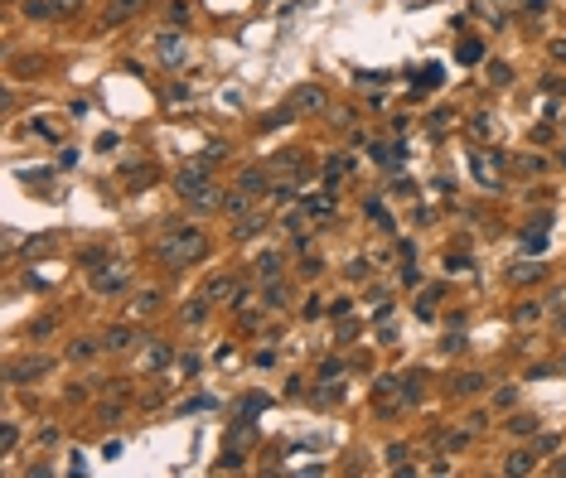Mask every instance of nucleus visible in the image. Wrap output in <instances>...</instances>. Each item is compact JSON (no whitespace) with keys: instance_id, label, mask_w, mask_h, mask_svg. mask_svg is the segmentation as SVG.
I'll list each match as a JSON object with an SVG mask.
<instances>
[{"instance_id":"nucleus-1","label":"nucleus","mask_w":566,"mask_h":478,"mask_svg":"<svg viewBox=\"0 0 566 478\" xmlns=\"http://www.w3.org/2000/svg\"><path fill=\"white\" fill-rule=\"evenodd\" d=\"M203 252H208V237H203V227H194V222H170V227L155 237V261L170 266V271L194 266Z\"/></svg>"},{"instance_id":"nucleus-2","label":"nucleus","mask_w":566,"mask_h":478,"mask_svg":"<svg viewBox=\"0 0 566 478\" xmlns=\"http://www.w3.org/2000/svg\"><path fill=\"white\" fill-rule=\"evenodd\" d=\"M213 155H198L194 165H184L180 174H175V193L184 198V203H194V208H223V193H218V184H213Z\"/></svg>"},{"instance_id":"nucleus-3","label":"nucleus","mask_w":566,"mask_h":478,"mask_svg":"<svg viewBox=\"0 0 566 478\" xmlns=\"http://www.w3.org/2000/svg\"><path fill=\"white\" fill-rule=\"evenodd\" d=\"M498 170H503V155L498 150H474L470 155V174L484 189H498Z\"/></svg>"},{"instance_id":"nucleus-4","label":"nucleus","mask_w":566,"mask_h":478,"mask_svg":"<svg viewBox=\"0 0 566 478\" xmlns=\"http://www.w3.org/2000/svg\"><path fill=\"white\" fill-rule=\"evenodd\" d=\"M155 53H160V63H165V68H180V63L189 58L184 34H180V29H165V34L155 39Z\"/></svg>"},{"instance_id":"nucleus-5","label":"nucleus","mask_w":566,"mask_h":478,"mask_svg":"<svg viewBox=\"0 0 566 478\" xmlns=\"http://www.w3.org/2000/svg\"><path fill=\"white\" fill-rule=\"evenodd\" d=\"M126 281H131V271H126L121 261H107V266H97L93 271V290L97 295H116V290H126Z\"/></svg>"},{"instance_id":"nucleus-6","label":"nucleus","mask_w":566,"mask_h":478,"mask_svg":"<svg viewBox=\"0 0 566 478\" xmlns=\"http://www.w3.org/2000/svg\"><path fill=\"white\" fill-rule=\"evenodd\" d=\"M44 372H49V358H15V363L5 368V382L24 386V382H34V377H44Z\"/></svg>"},{"instance_id":"nucleus-7","label":"nucleus","mask_w":566,"mask_h":478,"mask_svg":"<svg viewBox=\"0 0 566 478\" xmlns=\"http://www.w3.org/2000/svg\"><path fill=\"white\" fill-rule=\"evenodd\" d=\"M233 189H242L247 198H262V193L272 189V174H267L262 165H247V170L237 174V184H233Z\"/></svg>"},{"instance_id":"nucleus-8","label":"nucleus","mask_w":566,"mask_h":478,"mask_svg":"<svg viewBox=\"0 0 566 478\" xmlns=\"http://www.w3.org/2000/svg\"><path fill=\"white\" fill-rule=\"evenodd\" d=\"M285 106H290V111H295V116H300V111H324V106H329V92H324V88H315V83H310V88H300V92L290 97V101H285Z\"/></svg>"},{"instance_id":"nucleus-9","label":"nucleus","mask_w":566,"mask_h":478,"mask_svg":"<svg viewBox=\"0 0 566 478\" xmlns=\"http://www.w3.org/2000/svg\"><path fill=\"white\" fill-rule=\"evenodd\" d=\"M533 469H537V450H513V454L503 459V474H513V478L533 474Z\"/></svg>"},{"instance_id":"nucleus-10","label":"nucleus","mask_w":566,"mask_h":478,"mask_svg":"<svg viewBox=\"0 0 566 478\" xmlns=\"http://www.w3.org/2000/svg\"><path fill=\"white\" fill-rule=\"evenodd\" d=\"M285 299H290V286H285L281 276L262 286V304H267V309H285Z\"/></svg>"},{"instance_id":"nucleus-11","label":"nucleus","mask_w":566,"mask_h":478,"mask_svg":"<svg viewBox=\"0 0 566 478\" xmlns=\"http://www.w3.org/2000/svg\"><path fill=\"white\" fill-rule=\"evenodd\" d=\"M267 222H272L267 213H247V217H242V222H237L233 232H237V242H252L257 232H267Z\"/></svg>"},{"instance_id":"nucleus-12","label":"nucleus","mask_w":566,"mask_h":478,"mask_svg":"<svg viewBox=\"0 0 566 478\" xmlns=\"http://www.w3.org/2000/svg\"><path fill=\"white\" fill-rule=\"evenodd\" d=\"M252 266H257V281L267 286V281H276V276H281V252H262Z\"/></svg>"},{"instance_id":"nucleus-13","label":"nucleus","mask_w":566,"mask_h":478,"mask_svg":"<svg viewBox=\"0 0 566 478\" xmlns=\"http://www.w3.org/2000/svg\"><path fill=\"white\" fill-rule=\"evenodd\" d=\"M305 208H310V217H334V189H320L305 198Z\"/></svg>"},{"instance_id":"nucleus-14","label":"nucleus","mask_w":566,"mask_h":478,"mask_svg":"<svg viewBox=\"0 0 566 478\" xmlns=\"http://www.w3.org/2000/svg\"><path fill=\"white\" fill-rule=\"evenodd\" d=\"M203 295H208V299H233V295H237V276H213V281L203 286Z\"/></svg>"},{"instance_id":"nucleus-15","label":"nucleus","mask_w":566,"mask_h":478,"mask_svg":"<svg viewBox=\"0 0 566 478\" xmlns=\"http://www.w3.org/2000/svg\"><path fill=\"white\" fill-rule=\"evenodd\" d=\"M141 5H146V0H111V5H107V24H121V19H131Z\"/></svg>"},{"instance_id":"nucleus-16","label":"nucleus","mask_w":566,"mask_h":478,"mask_svg":"<svg viewBox=\"0 0 566 478\" xmlns=\"http://www.w3.org/2000/svg\"><path fill=\"white\" fill-rule=\"evenodd\" d=\"M474 391H484V377L479 372H465V377H455V386H450V396H474Z\"/></svg>"},{"instance_id":"nucleus-17","label":"nucleus","mask_w":566,"mask_h":478,"mask_svg":"<svg viewBox=\"0 0 566 478\" xmlns=\"http://www.w3.org/2000/svg\"><path fill=\"white\" fill-rule=\"evenodd\" d=\"M368 150H373L377 165H387V170H392V165H402V150H397V145H382V140H373Z\"/></svg>"},{"instance_id":"nucleus-18","label":"nucleus","mask_w":566,"mask_h":478,"mask_svg":"<svg viewBox=\"0 0 566 478\" xmlns=\"http://www.w3.org/2000/svg\"><path fill=\"white\" fill-rule=\"evenodd\" d=\"M203 319H208V295H198V299H189V304H184V324L198 329Z\"/></svg>"},{"instance_id":"nucleus-19","label":"nucleus","mask_w":566,"mask_h":478,"mask_svg":"<svg viewBox=\"0 0 566 478\" xmlns=\"http://www.w3.org/2000/svg\"><path fill=\"white\" fill-rule=\"evenodd\" d=\"M411 314H416V319H436V290H421L416 304H411Z\"/></svg>"},{"instance_id":"nucleus-20","label":"nucleus","mask_w":566,"mask_h":478,"mask_svg":"<svg viewBox=\"0 0 566 478\" xmlns=\"http://www.w3.org/2000/svg\"><path fill=\"white\" fill-rule=\"evenodd\" d=\"M97 348H102V343H93V338H78V343H68V363H88Z\"/></svg>"},{"instance_id":"nucleus-21","label":"nucleus","mask_w":566,"mask_h":478,"mask_svg":"<svg viewBox=\"0 0 566 478\" xmlns=\"http://www.w3.org/2000/svg\"><path fill=\"white\" fill-rule=\"evenodd\" d=\"M465 445H470V430H446V435H441V450H446V454H455V450H465Z\"/></svg>"},{"instance_id":"nucleus-22","label":"nucleus","mask_w":566,"mask_h":478,"mask_svg":"<svg viewBox=\"0 0 566 478\" xmlns=\"http://www.w3.org/2000/svg\"><path fill=\"white\" fill-rule=\"evenodd\" d=\"M19 10H24L29 19H54V0H24Z\"/></svg>"},{"instance_id":"nucleus-23","label":"nucleus","mask_w":566,"mask_h":478,"mask_svg":"<svg viewBox=\"0 0 566 478\" xmlns=\"http://www.w3.org/2000/svg\"><path fill=\"white\" fill-rule=\"evenodd\" d=\"M349 170H354V165H349V155H329V160H324V174H329V184H334L339 174H349Z\"/></svg>"},{"instance_id":"nucleus-24","label":"nucleus","mask_w":566,"mask_h":478,"mask_svg":"<svg viewBox=\"0 0 566 478\" xmlns=\"http://www.w3.org/2000/svg\"><path fill=\"white\" fill-rule=\"evenodd\" d=\"M102 348H131V329H107V338H102Z\"/></svg>"},{"instance_id":"nucleus-25","label":"nucleus","mask_w":566,"mask_h":478,"mask_svg":"<svg viewBox=\"0 0 566 478\" xmlns=\"http://www.w3.org/2000/svg\"><path fill=\"white\" fill-rule=\"evenodd\" d=\"M15 445H19V430H15V425L5 420V425H0V454L10 459V454H15Z\"/></svg>"},{"instance_id":"nucleus-26","label":"nucleus","mask_w":566,"mask_h":478,"mask_svg":"<svg viewBox=\"0 0 566 478\" xmlns=\"http://www.w3.org/2000/svg\"><path fill=\"white\" fill-rule=\"evenodd\" d=\"M155 304H160V290H141V295H136V304H131V309H136V314H150V309H155Z\"/></svg>"},{"instance_id":"nucleus-27","label":"nucleus","mask_w":566,"mask_h":478,"mask_svg":"<svg viewBox=\"0 0 566 478\" xmlns=\"http://www.w3.org/2000/svg\"><path fill=\"white\" fill-rule=\"evenodd\" d=\"M146 368H155V372H160V368H170V348H165V343H155V348L146 353Z\"/></svg>"},{"instance_id":"nucleus-28","label":"nucleus","mask_w":566,"mask_h":478,"mask_svg":"<svg viewBox=\"0 0 566 478\" xmlns=\"http://www.w3.org/2000/svg\"><path fill=\"white\" fill-rule=\"evenodd\" d=\"M537 425H542L537 415H513V420H508V430H513V435H533Z\"/></svg>"},{"instance_id":"nucleus-29","label":"nucleus","mask_w":566,"mask_h":478,"mask_svg":"<svg viewBox=\"0 0 566 478\" xmlns=\"http://www.w3.org/2000/svg\"><path fill=\"white\" fill-rule=\"evenodd\" d=\"M479 58H484V44L479 39H465L460 44V63H479Z\"/></svg>"},{"instance_id":"nucleus-30","label":"nucleus","mask_w":566,"mask_h":478,"mask_svg":"<svg viewBox=\"0 0 566 478\" xmlns=\"http://www.w3.org/2000/svg\"><path fill=\"white\" fill-rule=\"evenodd\" d=\"M368 217H373V222H382V232H392V213H387L377 198H368Z\"/></svg>"},{"instance_id":"nucleus-31","label":"nucleus","mask_w":566,"mask_h":478,"mask_svg":"<svg viewBox=\"0 0 566 478\" xmlns=\"http://www.w3.org/2000/svg\"><path fill=\"white\" fill-rule=\"evenodd\" d=\"M513 281H518V286H528V281H542V266H533V261H523V266L513 271Z\"/></svg>"},{"instance_id":"nucleus-32","label":"nucleus","mask_w":566,"mask_h":478,"mask_svg":"<svg viewBox=\"0 0 566 478\" xmlns=\"http://www.w3.org/2000/svg\"><path fill=\"white\" fill-rule=\"evenodd\" d=\"M489 78H494L498 88H508V83H513V68H508V63H494V68H489Z\"/></svg>"},{"instance_id":"nucleus-33","label":"nucleus","mask_w":566,"mask_h":478,"mask_svg":"<svg viewBox=\"0 0 566 478\" xmlns=\"http://www.w3.org/2000/svg\"><path fill=\"white\" fill-rule=\"evenodd\" d=\"M523 247L528 252H547V232H523Z\"/></svg>"},{"instance_id":"nucleus-34","label":"nucleus","mask_w":566,"mask_h":478,"mask_svg":"<svg viewBox=\"0 0 566 478\" xmlns=\"http://www.w3.org/2000/svg\"><path fill=\"white\" fill-rule=\"evenodd\" d=\"M537 319H542V304H523V309H518V324H523V329L537 324Z\"/></svg>"},{"instance_id":"nucleus-35","label":"nucleus","mask_w":566,"mask_h":478,"mask_svg":"<svg viewBox=\"0 0 566 478\" xmlns=\"http://www.w3.org/2000/svg\"><path fill=\"white\" fill-rule=\"evenodd\" d=\"M320 314H324V299L310 295V299H305V319H320Z\"/></svg>"},{"instance_id":"nucleus-36","label":"nucleus","mask_w":566,"mask_h":478,"mask_svg":"<svg viewBox=\"0 0 566 478\" xmlns=\"http://www.w3.org/2000/svg\"><path fill=\"white\" fill-rule=\"evenodd\" d=\"M78 10V0H54V19H68Z\"/></svg>"},{"instance_id":"nucleus-37","label":"nucleus","mask_w":566,"mask_h":478,"mask_svg":"<svg viewBox=\"0 0 566 478\" xmlns=\"http://www.w3.org/2000/svg\"><path fill=\"white\" fill-rule=\"evenodd\" d=\"M339 372H344V363H339V358H329V363L320 368V377H324V382H329V377H339Z\"/></svg>"},{"instance_id":"nucleus-38","label":"nucleus","mask_w":566,"mask_h":478,"mask_svg":"<svg viewBox=\"0 0 566 478\" xmlns=\"http://www.w3.org/2000/svg\"><path fill=\"white\" fill-rule=\"evenodd\" d=\"M170 19H175V24H184V19H189V5H184V0H175V5H170Z\"/></svg>"},{"instance_id":"nucleus-39","label":"nucleus","mask_w":566,"mask_h":478,"mask_svg":"<svg viewBox=\"0 0 566 478\" xmlns=\"http://www.w3.org/2000/svg\"><path fill=\"white\" fill-rule=\"evenodd\" d=\"M446 271H450V276H455V271H470V256H450V261H446Z\"/></svg>"},{"instance_id":"nucleus-40","label":"nucleus","mask_w":566,"mask_h":478,"mask_svg":"<svg viewBox=\"0 0 566 478\" xmlns=\"http://www.w3.org/2000/svg\"><path fill=\"white\" fill-rule=\"evenodd\" d=\"M339 396H344V386H334V382L320 386V401H339Z\"/></svg>"},{"instance_id":"nucleus-41","label":"nucleus","mask_w":566,"mask_h":478,"mask_svg":"<svg viewBox=\"0 0 566 478\" xmlns=\"http://www.w3.org/2000/svg\"><path fill=\"white\" fill-rule=\"evenodd\" d=\"M552 58H562L566 63V39H552Z\"/></svg>"},{"instance_id":"nucleus-42","label":"nucleus","mask_w":566,"mask_h":478,"mask_svg":"<svg viewBox=\"0 0 566 478\" xmlns=\"http://www.w3.org/2000/svg\"><path fill=\"white\" fill-rule=\"evenodd\" d=\"M528 5H537V10H542V5H547V0H528Z\"/></svg>"}]
</instances>
